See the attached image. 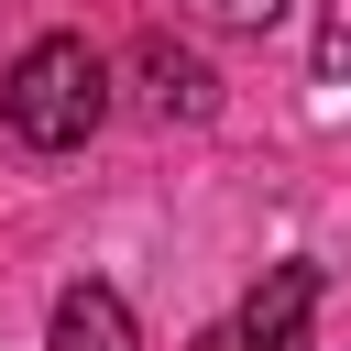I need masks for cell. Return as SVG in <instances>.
Segmentation results:
<instances>
[{
    "label": "cell",
    "instance_id": "5b68a950",
    "mask_svg": "<svg viewBox=\"0 0 351 351\" xmlns=\"http://www.w3.org/2000/svg\"><path fill=\"white\" fill-rule=\"evenodd\" d=\"M318 88H351V0H318V44H307Z\"/></svg>",
    "mask_w": 351,
    "mask_h": 351
},
{
    "label": "cell",
    "instance_id": "8992f818",
    "mask_svg": "<svg viewBox=\"0 0 351 351\" xmlns=\"http://www.w3.org/2000/svg\"><path fill=\"white\" fill-rule=\"evenodd\" d=\"M197 11H208L219 33H274V22L296 11V0H197Z\"/></svg>",
    "mask_w": 351,
    "mask_h": 351
},
{
    "label": "cell",
    "instance_id": "6da1fadb",
    "mask_svg": "<svg viewBox=\"0 0 351 351\" xmlns=\"http://www.w3.org/2000/svg\"><path fill=\"white\" fill-rule=\"evenodd\" d=\"M0 121H11L22 154H77L110 121V55L88 33H33L0 77Z\"/></svg>",
    "mask_w": 351,
    "mask_h": 351
},
{
    "label": "cell",
    "instance_id": "277c9868",
    "mask_svg": "<svg viewBox=\"0 0 351 351\" xmlns=\"http://www.w3.org/2000/svg\"><path fill=\"white\" fill-rule=\"evenodd\" d=\"M44 351H132V307H121V285H66Z\"/></svg>",
    "mask_w": 351,
    "mask_h": 351
},
{
    "label": "cell",
    "instance_id": "7a4b0ae2",
    "mask_svg": "<svg viewBox=\"0 0 351 351\" xmlns=\"http://www.w3.org/2000/svg\"><path fill=\"white\" fill-rule=\"evenodd\" d=\"M318 296H329V274L296 252V263H263V285L241 296V329H230V351H307V318H318Z\"/></svg>",
    "mask_w": 351,
    "mask_h": 351
},
{
    "label": "cell",
    "instance_id": "3957f363",
    "mask_svg": "<svg viewBox=\"0 0 351 351\" xmlns=\"http://www.w3.org/2000/svg\"><path fill=\"white\" fill-rule=\"evenodd\" d=\"M132 77H143V110H154V121H208V110H219V77H208L186 44H165V33L132 55Z\"/></svg>",
    "mask_w": 351,
    "mask_h": 351
}]
</instances>
